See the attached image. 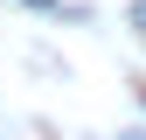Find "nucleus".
Wrapping results in <instances>:
<instances>
[{
	"instance_id": "obj_1",
	"label": "nucleus",
	"mask_w": 146,
	"mask_h": 140,
	"mask_svg": "<svg viewBox=\"0 0 146 140\" xmlns=\"http://www.w3.org/2000/svg\"><path fill=\"white\" fill-rule=\"evenodd\" d=\"M28 7H56V0H28Z\"/></svg>"
}]
</instances>
